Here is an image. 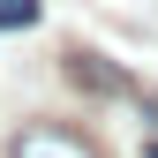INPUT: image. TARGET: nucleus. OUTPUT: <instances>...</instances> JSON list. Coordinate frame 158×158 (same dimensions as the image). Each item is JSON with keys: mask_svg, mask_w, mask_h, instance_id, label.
Returning <instances> with one entry per match:
<instances>
[{"mask_svg": "<svg viewBox=\"0 0 158 158\" xmlns=\"http://www.w3.org/2000/svg\"><path fill=\"white\" fill-rule=\"evenodd\" d=\"M8 158H106V151H98V143H90L83 128L38 121V128H23V135H15V151H8Z\"/></svg>", "mask_w": 158, "mask_h": 158, "instance_id": "obj_1", "label": "nucleus"}, {"mask_svg": "<svg viewBox=\"0 0 158 158\" xmlns=\"http://www.w3.org/2000/svg\"><path fill=\"white\" fill-rule=\"evenodd\" d=\"M68 75H75L83 90H98V98H128V75H121V68H106L98 53H68Z\"/></svg>", "mask_w": 158, "mask_h": 158, "instance_id": "obj_2", "label": "nucleus"}, {"mask_svg": "<svg viewBox=\"0 0 158 158\" xmlns=\"http://www.w3.org/2000/svg\"><path fill=\"white\" fill-rule=\"evenodd\" d=\"M38 23V0H0V30H30Z\"/></svg>", "mask_w": 158, "mask_h": 158, "instance_id": "obj_3", "label": "nucleus"}, {"mask_svg": "<svg viewBox=\"0 0 158 158\" xmlns=\"http://www.w3.org/2000/svg\"><path fill=\"white\" fill-rule=\"evenodd\" d=\"M151 158H158V143H151Z\"/></svg>", "mask_w": 158, "mask_h": 158, "instance_id": "obj_4", "label": "nucleus"}]
</instances>
